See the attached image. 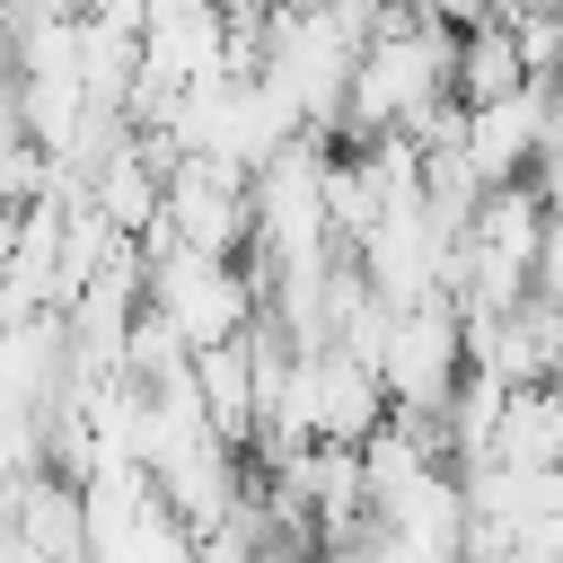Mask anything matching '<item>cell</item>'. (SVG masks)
Returning <instances> with one entry per match:
<instances>
[{
  "instance_id": "cell-1",
  "label": "cell",
  "mask_w": 563,
  "mask_h": 563,
  "mask_svg": "<svg viewBox=\"0 0 563 563\" xmlns=\"http://www.w3.org/2000/svg\"><path fill=\"white\" fill-rule=\"evenodd\" d=\"M141 299H150L194 352L246 334L255 308H264L255 264H238V255H202V246H185V238H167V229H150V282H141Z\"/></svg>"
},
{
  "instance_id": "cell-2",
  "label": "cell",
  "mask_w": 563,
  "mask_h": 563,
  "mask_svg": "<svg viewBox=\"0 0 563 563\" xmlns=\"http://www.w3.org/2000/svg\"><path fill=\"white\" fill-rule=\"evenodd\" d=\"M158 229L185 238V246H202V255H246V246H255V176H246L238 158H211V150L167 158Z\"/></svg>"
},
{
  "instance_id": "cell-3",
  "label": "cell",
  "mask_w": 563,
  "mask_h": 563,
  "mask_svg": "<svg viewBox=\"0 0 563 563\" xmlns=\"http://www.w3.org/2000/svg\"><path fill=\"white\" fill-rule=\"evenodd\" d=\"M387 413H396L387 369L369 352H352V343H317V440H352L361 449Z\"/></svg>"
},
{
  "instance_id": "cell-4",
  "label": "cell",
  "mask_w": 563,
  "mask_h": 563,
  "mask_svg": "<svg viewBox=\"0 0 563 563\" xmlns=\"http://www.w3.org/2000/svg\"><path fill=\"white\" fill-rule=\"evenodd\" d=\"M194 387H202V413L246 449L255 440V413H264V369H255V325L246 334H229V343H211V352H194Z\"/></svg>"
},
{
  "instance_id": "cell-5",
  "label": "cell",
  "mask_w": 563,
  "mask_h": 563,
  "mask_svg": "<svg viewBox=\"0 0 563 563\" xmlns=\"http://www.w3.org/2000/svg\"><path fill=\"white\" fill-rule=\"evenodd\" d=\"M493 466H563V378H528L501 396Z\"/></svg>"
},
{
  "instance_id": "cell-6",
  "label": "cell",
  "mask_w": 563,
  "mask_h": 563,
  "mask_svg": "<svg viewBox=\"0 0 563 563\" xmlns=\"http://www.w3.org/2000/svg\"><path fill=\"white\" fill-rule=\"evenodd\" d=\"M537 70H528V53H519V35H510V18L493 9L484 26H466L457 35V97L466 106H493V97H519Z\"/></svg>"
}]
</instances>
